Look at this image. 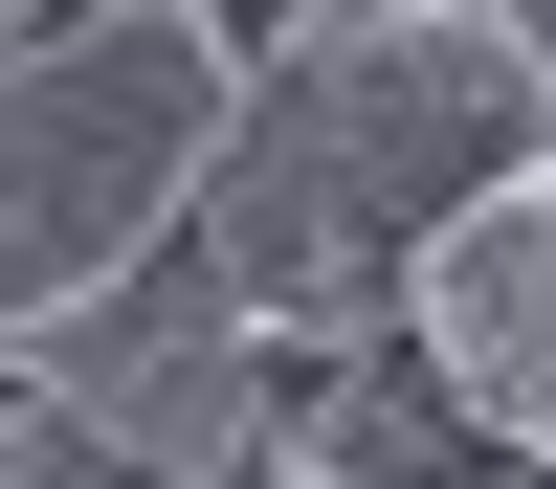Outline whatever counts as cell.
Returning <instances> with one entry per match:
<instances>
[{"mask_svg":"<svg viewBox=\"0 0 556 489\" xmlns=\"http://www.w3.org/2000/svg\"><path fill=\"white\" fill-rule=\"evenodd\" d=\"M513 156H556V44L534 23H490V0H334V23L245 44V112L201 156V245L245 267L267 356L356 378V356H424L401 267Z\"/></svg>","mask_w":556,"mask_h":489,"instance_id":"obj_1","label":"cell"},{"mask_svg":"<svg viewBox=\"0 0 556 489\" xmlns=\"http://www.w3.org/2000/svg\"><path fill=\"white\" fill-rule=\"evenodd\" d=\"M223 112H245V0H67L0 44V356L201 222Z\"/></svg>","mask_w":556,"mask_h":489,"instance_id":"obj_2","label":"cell"},{"mask_svg":"<svg viewBox=\"0 0 556 489\" xmlns=\"http://www.w3.org/2000/svg\"><path fill=\"white\" fill-rule=\"evenodd\" d=\"M23 378L67 400L112 467H178V489H223V467H267V311H245V267L178 222L134 289H89V311H45L23 334Z\"/></svg>","mask_w":556,"mask_h":489,"instance_id":"obj_3","label":"cell"},{"mask_svg":"<svg viewBox=\"0 0 556 489\" xmlns=\"http://www.w3.org/2000/svg\"><path fill=\"white\" fill-rule=\"evenodd\" d=\"M401 311H424V378L513 467H556V156H513L490 201H445L424 267H401Z\"/></svg>","mask_w":556,"mask_h":489,"instance_id":"obj_4","label":"cell"},{"mask_svg":"<svg viewBox=\"0 0 556 489\" xmlns=\"http://www.w3.org/2000/svg\"><path fill=\"white\" fill-rule=\"evenodd\" d=\"M267 467H290V489H445V467H513V445H490V423H468L445 378H401V356H356V378L267 400Z\"/></svg>","mask_w":556,"mask_h":489,"instance_id":"obj_5","label":"cell"},{"mask_svg":"<svg viewBox=\"0 0 556 489\" xmlns=\"http://www.w3.org/2000/svg\"><path fill=\"white\" fill-rule=\"evenodd\" d=\"M245 23H334V0H245Z\"/></svg>","mask_w":556,"mask_h":489,"instance_id":"obj_6","label":"cell"}]
</instances>
